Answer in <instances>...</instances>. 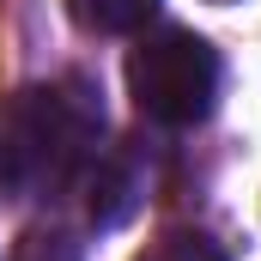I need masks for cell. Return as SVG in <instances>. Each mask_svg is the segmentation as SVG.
Masks as SVG:
<instances>
[{
    "instance_id": "1",
    "label": "cell",
    "mask_w": 261,
    "mask_h": 261,
    "mask_svg": "<svg viewBox=\"0 0 261 261\" xmlns=\"http://www.w3.org/2000/svg\"><path fill=\"white\" fill-rule=\"evenodd\" d=\"M103 134V103L91 79L24 85L0 97V200L55 195L91 158Z\"/></svg>"
},
{
    "instance_id": "2",
    "label": "cell",
    "mask_w": 261,
    "mask_h": 261,
    "mask_svg": "<svg viewBox=\"0 0 261 261\" xmlns=\"http://www.w3.org/2000/svg\"><path fill=\"white\" fill-rule=\"evenodd\" d=\"M128 91L146 122L195 128L213 116V97H219V55L206 37L164 24V31L140 37V49L128 55Z\"/></svg>"
},
{
    "instance_id": "3",
    "label": "cell",
    "mask_w": 261,
    "mask_h": 261,
    "mask_svg": "<svg viewBox=\"0 0 261 261\" xmlns=\"http://www.w3.org/2000/svg\"><path fill=\"white\" fill-rule=\"evenodd\" d=\"M67 12L91 37H128V31H140L158 12V0H67Z\"/></svg>"
},
{
    "instance_id": "4",
    "label": "cell",
    "mask_w": 261,
    "mask_h": 261,
    "mask_svg": "<svg viewBox=\"0 0 261 261\" xmlns=\"http://www.w3.org/2000/svg\"><path fill=\"white\" fill-rule=\"evenodd\" d=\"M140 261H225V249H219L206 231H164Z\"/></svg>"
},
{
    "instance_id": "5",
    "label": "cell",
    "mask_w": 261,
    "mask_h": 261,
    "mask_svg": "<svg viewBox=\"0 0 261 261\" xmlns=\"http://www.w3.org/2000/svg\"><path fill=\"white\" fill-rule=\"evenodd\" d=\"M12 261H79V243H67L61 231H24L12 243Z\"/></svg>"
},
{
    "instance_id": "6",
    "label": "cell",
    "mask_w": 261,
    "mask_h": 261,
    "mask_svg": "<svg viewBox=\"0 0 261 261\" xmlns=\"http://www.w3.org/2000/svg\"><path fill=\"white\" fill-rule=\"evenodd\" d=\"M213 6H231V0H213Z\"/></svg>"
}]
</instances>
